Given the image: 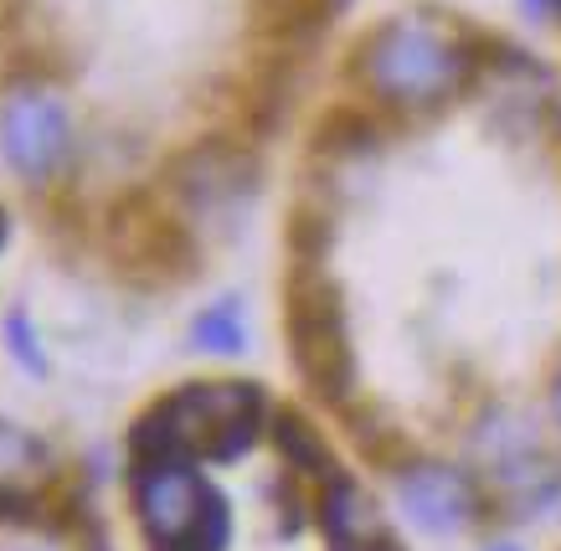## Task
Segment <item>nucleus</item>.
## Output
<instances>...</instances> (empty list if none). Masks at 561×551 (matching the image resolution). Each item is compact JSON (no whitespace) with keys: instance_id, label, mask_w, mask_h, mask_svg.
Listing matches in <instances>:
<instances>
[{"instance_id":"12","label":"nucleus","mask_w":561,"mask_h":551,"mask_svg":"<svg viewBox=\"0 0 561 551\" xmlns=\"http://www.w3.org/2000/svg\"><path fill=\"white\" fill-rule=\"evenodd\" d=\"M5 351H11L32 377H47V356H42V345H36V325H32V314L26 310L5 314Z\"/></svg>"},{"instance_id":"3","label":"nucleus","mask_w":561,"mask_h":551,"mask_svg":"<svg viewBox=\"0 0 561 551\" xmlns=\"http://www.w3.org/2000/svg\"><path fill=\"white\" fill-rule=\"evenodd\" d=\"M135 510L154 551H227L232 541V510L221 490L181 459L135 464Z\"/></svg>"},{"instance_id":"1","label":"nucleus","mask_w":561,"mask_h":551,"mask_svg":"<svg viewBox=\"0 0 561 551\" xmlns=\"http://www.w3.org/2000/svg\"><path fill=\"white\" fill-rule=\"evenodd\" d=\"M268 423V402L253 381H191L139 413L129 448L145 459H181V464H232L257 444Z\"/></svg>"},{"instance_id":"13","label":"nucleus","mask_w":561,"mask_h":551,"mask_svg":"<svg viewBox=\"0 0 561 551\" xmlns=\"http://www.w3.org/2000/svg\"><path fill=\"white\" fill-rule=\"evenodd\" d=\"M551 417L561 423V371H557V381H551Z\"/></svg>"},{"instance_id":"14","label":"nucleus","mask_w":561,"mask_h":551,"mask_svg":"<svg viewBox=\"0 0 561 551\" xmlns=\"http://www.w3.org/2000/svg\"><path fill=\"white\" fill-rule=\"evenodd\" d=\"M526 5H530V11H536V16H541V11H546V5H551V0H526Z\"/></svg>"},{"instance_id":"2","label":"nucleus","mask_w":561,"mask_h":551,"mask_svg":"<svg viewBox=\"0 0 561 551\" xmlns=\"http://www.w3.org/2000/svg\"><path fill=\"white\" fill-rule=\"evenodd\" d=\"M360 83L371 88V99L391 108H427L459 93L469 78V53L438 21L427 16H391L381 21L356 57Z\"/></svg>"},{"instance_id":"6","label":"nucleus","mask_w":561,"mask_h":551,"mask_svg":"<svg viewBox=\"0 0 561 551\" xmlns=\"http://www.w3.org/2000/svg\"><path fill=\"white\" fill-rule=\"evenodd\" d=\"M397 495L402 510L433 536H454L479 516L474 480L454 464H408L397 474Z\"/></svg>"},{"instance_id":"4","label":"nucleus","mask_w":561,"mask_h":551,"mask_svg":"<svg viewBox=\"0 0 561 551\" xmlns=\"http://www.w3.org/2000/svg\"><path fill=\"white\" fill-rule=\"evenodd\" d=\"M284 330H289V356L299 366L305 387L320 402H345L356 381V356L345 335V305L341 289L320 274L314 259H299L284 294Z\"/></svg>"},{"instance_id":"10","label":"nucleus","mask_w":561,"mask_h":551,"mask_svg":"<svg viewBox=\"0 0 561 551\" xmlns=\"http://www.w3.org/2000/svg\"><path fill=\"white\" fill-rule=\"evenodd\" d=\"M191 345L211 351V356H238L248 345V325H242V305L238 299H217L211 310H202L191 320Z\"/></svg>"},{"instance_id":"16","label":"nucleus","mask_w":561,"mask_h":551,"mask_svg":"<svg viewBox=\"0 0 561 551\" xmlns=\"http://www.w3.org/2000/svg\"><path fill=\"white\" fill-rule=\"evenodd\" d=\"M0 238H5V217H0Z\"/></svg>"},{"instance_id":"5","label":"nucleus","mask_w":561,"mask_h":551,"mask_svg":"<svg viewBox=\"0 0 561 551\" xmlns=\"http://www.w3.org/2000/svg\"><path fill=\"white\" fill-rule=\"evenodd\" d=\"M0 156L21 181H51L72 156L68 104L47 88H11L0 104Z\"/></svg>"},{"instance_id":"9","label":"nucleus","mask_w":561,"mask_h":551,"mask_svg":"<svg viewBox=\"0 0 561 551\" xmlns=\"http://www.w3.org/2000/svg\"><path fill=\"white\" fill-rule=\"evenodd\" d=\"M273 438H278V448H284V459H289L299 474H320V480H330L335 474V459H330V448L320 444V433L309 428L299 413H273Z\"/></svg>"},{"instance_id":"11","label":"nucleus","mask_w":561,"mask_h":551,"mask_svg":"<svg viewBox=\"0 0 561 551\" xmlns=\"http://www.w3.org/2000/svg\"><path fill=\"white\" fill-rule=\"evenodd\" d=\"M36 464H47L42 444H36L32 433L0 423V484H21L26 480V469H36Z\"/></svg>"},{"instance_id":"7","label":"nucleus","mask_w":561,"mask_h":551,"mask_svg":"<svg viewBox=\"0 0 561 551\" xmlns=\"http://www.w3.org/2000/svg\"><path fill=\"white\" fill-rule=\"evenodd\" d=\"M119 259H135L154 284H171V278H186L196 268V242L186 238V227L175 217L139 207L119 222Z\"/></svg>"},{"instance_id":"8","label":"nucleus","mask_w":561,"mask_h":551,"mask_svg":"<svg viewBox=\"0 0 561 551\" xmlns=\"http://www.w3.org/2000/svg\"><path fill=\"white\" fill-rule=\"evenodd\" d=\"M320 531H324V541H330V551H402L391 541L387 526H381V516L371 510V500L360 495V484L345 480L341 469L324 480Z\"/></svg>"},{"instance_id":"15","label":"nucleus","mask_w":561,"mask_h":551,"mask_svg":"<svg viewBox=\"0 0 561 551\" xmlns=\"http://www.w3.org/2000/svg\"><path fill=\"white\" fill-rule=\"evenodd\" d=\"M490 551H520V547H505V541H500V547H490Z\"/></svg>"}]
</instances>
